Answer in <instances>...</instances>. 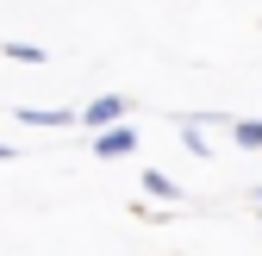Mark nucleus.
Wrapping results in <instances>:
<instances>
[{"mask_svg": "<svg viewBox=\"0 0 262 256\" xmlns=\"http://www.w3.org/2000/svg\"><path fill=\"white\" fill-rule=\"evenodd\" d=\"M125 119H131V100H125V94H100V100H88V106L75 113V125H88L94 138L113 132V125H125Z\"/></svg>", "mask_w": 262, "mask_h": 256, "instance_id": "obj_1", "label": "nucleus"}, {"mask_svg": "<svg viewBox=\"0 0 262 256\" xmlns=\"http://www.w3.org/2000/svg\"><path fill=\"white\" fill-rule=\"evenodd\" d=\"M131 150H138V125H131V119L94 138V156H131Z\"/></svg>", "mask_w": 262, "mask_h": 256, "instance_id": "obj_2", "label": "nucleus"}, {"mask_svg": "<svg viewBox=\"0 0 262 256\" xmlns=\"http://www.w3.org/2000/svg\"><path fill=\"white\" fill-rule=\"evenodd\" d=\"M13 119H19V125H38V132H62V125H75L69 106H19Z\"/></svg>", "mask_w": 262, "mask_h": 256, "instance_id": "obj_3", "label": "nucleus"}, {"mask_svg": "<svg viewBox=\"0 0 262 256\" xmlns=\"http://www.w3.org/2000/svg\"><path fill=\"white\" fill-rule=\"evenodd\" d=\"M144 194H150V200H175V181L150 169V175H144Z\"/></svg>", "mask_w": 262, "mask_h": 256, "instance_id": "obj_4", "label": "nucleus"}, {"mask_svg": "<svg viewBox=\"0 0 262 256\" xmlns=\"http://www.w3.org/2000/svg\"><path fill=\"white\" fill-rule=\"evenodd\" d=\"M0 50H7L13 62H44V50H38V44H19V38H7V44H0Z\"/></svg>", "mask_w": 262, "mask_h": 256, "instance_id": "obj_5", "label": "nucleus"}, {"mask_svg": "<svg viewBox=\"0 0 262 256\" xmlns=\"http://www.w3.org/2000/svg\"><path fill=\"white\" fill-rule=\"evenodd\" d=\"M231 138H237L244 150H262V119H244V125H237V132H231Z\"/></svg>", "mask_w": 262, "mask_h": 256, "instance_id": "obj_6", "label": "nucleus"}, {"mask_svg": "<svg viewBox=\"0 0 262 256\" xmlns=\"http://www.w3.org/2000/svg\"><path fill=\"white\" fill-rule=\"evenodd\" d=\"M0 163H13V144H7V138H0Z\"/></svg>", "mask_w": 262, "mask_h": 256, "instance_id": "obj_7", "label": "nucleus"}, {"mask_svg": "<svg viewBox=\"0 0 262 256\" xmlns=\"http://www.w3.org/2000/svg\"><path fill=\"white\" fill-rule=\"evenodd\" d=\"M256 200H262V187H256Z\"/></svg>", "mask_w": 262, "mask_h": 256, "instance_id": "obj_8", "label": "nucleus"}]
</instances>
